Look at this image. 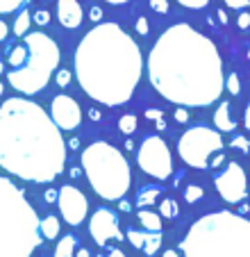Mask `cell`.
<instances>
[{
  "label": "cell",
  "mask_w": 250,
  "mask_h": 257,
  "mask_svg": "<svg viewBox=\"0 0 250 257\" xmlns=\"http://www.w3.org/2000/svg\"><path fill=\"white\" fill-rule=\"evenodd\" d=\"M148 78L164 100L182 107H209L225 89L216 44L189 23L159 34L148 55Z\"/></svg>",
  "instance_id": "cell-1"
},
{
  "label": "cell",
  "mask_w": 250,
  "mask_h": 257,
  "mask_svg": "<svg viewBox=\"0 0 250 257\" xmlns=\"http://www.w3.org/2000/svg\"><path fill=\"white\" fill-rule=\"evenodd\" d=\"M0 166L25 182L48 185L64 173L66 141L53 116L23 96L0 105Z\"/></svg>",
  "instance_id": "cell-2"
},
{
  "label": "cell",
  "mask_w": 250,
  "mask_h": 257,
  "mask_svg": "<svg viewBox=\"0 0 250 257\" xmlns=\"http://www.w3.org/2000/svg\"><path fill=\"white\" fill-rule=\"evenodd\" d=\"M73 73L91 100L118 107L132 100L141 82V48L118 23H98L77 44Z\"/></svg>",
  "instance_id": "cell-3"
},
{
  "label": "cell",
  "mask_w": 250,
  "mask_h": 257,
  "mask_svg": "<svg viewBox=\"0 0 250 257\" xmlns=\"http://www.w3.org/2000/svg\"><path fill=\"white\" fill-rule=\"evenodd\" d=\"M182 257H250V218L230 209L205 214L180 243Z\"/></svg>",
  "instance_id": "cell-4"
},
{
  "label": "cell",
  "mask_w": 250,
  "mask_h": 257,
  "mask_svg": "<svg viewBox=\"0 0 250 257\" xmlns=\"http://www.w3.org/2000/svg\"><path fill=\"white\" fill-rule=\"evenodd\" d=\"M41 241L37 209L14 180L0 175V257H32Z\"/></svg>",
  "instance_id": "cell-5"
},
{
  "label": "cell",
  "mask_w": 250,
  "mask_h": 257,
  "mask_svg": "<svg viewBox=\"0 0 250 257\" xmlns=\"http://www.w3.org/2000/svg\"><path fill=\"white\" fill-rule=\"evenodd\" d=\"M59 46L46 32H28L14 48L10 50V71L7 82L12 89L25 96L41 93L48 87L50 78L59 68Z\"/></svg>",
  "instance_id": "cell-6"
},
{
  "label": "cell",
  "mask_w": 250,
  "mask_h": 257,
  "mask_svg": "<svg viewBox=\"0 0 250 257\" xmlns=\"http://www.w3.org/2000/svg\"><path fill=\"white\" fill-rule=\"evenodd\" d=\"M82 171L87 175L91 189L102 200H120L132 187L130 162L123 157L118 148L107 141L89 144L80 157Z\"/></svg>",
  "instance_id": "cell-7"
},
{
  "label": "cell",
  "mask_w": 250,
  "mask_h": 257,
  "mask_svg": "<svg viewBox=\"0 0 250 257\" xmlns=\"http://www.w3.org/2000/svg\"><path fill=\"white\" fill-rule=\"evenodd\" d=\"M223 141L221 130H214V127L207 125H196L184 130V135L178 139V155L191 169H209V162L216 153L223 151Z\"/></svg>",
  "instance_id": "cell-8"
},
{
  "label": "cell",
  "mask_w": 250,
  "mask_h": 257,
  "mask_svg": "<svg viewBox=\"0 0 250 257\" xmlns=\"http://www.w3.org/2000/svg\"><path fill=\"white\" fill-rule=\"evenodd\" d=\"M137 164L146 175L162 182L173 175V153L159 135H150L141 141L139 153H137Z\"/></svg>",
  "instance_id": "cell-9"
},
{
  "label": "cell",
  "mask_w": 250,
  "mask_h": 257,
  "mask_svg": "<svg viewBox=\"0 0 250 257\" xmlns=\"http://www.w3.org/2000/svg\"><path fill=\"white\" fill-rule=\"evenodd\" d=\"M214 185L225 203L236 205L248 196V180H245V171L239 162H227L225 169L214 175Z\"/></svg>",
  "instance_id": "cell-10"
},
{
  "label": "cell",
  "mask_w": 250,
  "mask_h": 257,
  "mask_svg": "<svg viewBox=\"0 0 250 257\" xmlns=\"http://www.w3.org/2000/svg\"><path fill=\"white\" fill-rule=\"evenodd\" d=\"M57 207H59V214H62L64 221H66L68 225H73V228H77V225L87 218L89 200H87V196L77 189V187L64 185L62 189H59Z\"/></svg>",
  "instance_id": "cell-11"
},
{
  "label": "cell",
  "mask_w": 250,
  "mask_h": 257,
  "mask_svg": "<svg viewBox=\"0 0 250 257\" xmlns=\"http://www.w3.org/2000/svg\"><path fill=\"white\" fill-rule=\"evenodd\" d=\"M89 234L98 246H105L109 241H123V232L118 228V216L109 207H98L89 221Z\"/></svg>",
  "instance_id": "cell-12"
},
{
  "label": "cell",
  "mask_w": 250,
  "mask_h": 257,
  "mask_svg": "<svg viewBox=\"0 0 250 257\" xmlns=\"http://www.w3.org/2000/svg\"><path fill=\"white\" fill-rule=\"evenodd\" d=\"M50 116H53L55 125L59 130L71 132V130H77L82 123V107L77 105L75 98L66 96V93H59L50 102Z\"/></svg>",
  "instance_id": "cell-13"
},
{
  "label": "cell",
  "mask_w": 250,
  "mask_h": 257,
  "mask_svg": "<svg viewBox=\"0 0 250 257\" xmlns=\"http://www.w3.org/2000/svg\"><path fill=\"white\" fill-rule=\"evenodd\" d=\"M125 237H128V241L132 243L135 248H139L141 252H146L148 257H153L155 252L159 250V246H162V232H150V230H135V228H128V232H125Z\"/></svg>",
  "instance_id": "cell-14"
},
{
  "label": "cell",
  "mask_w": 250,
  "mask_h": 257,
  "mask_svg": "<svg viewBox=\"0 0 250 257\" xmlns=\"http://www.w3.org/2000/svg\"><path fill=\"white\" fill-rule=\"evenodd\" d=\"M57 19H59V23L68 30L80 28L82 19H84L82 5L77 0H57Z\"/></svg>",
  "instance_id": "cell-15"
},
{
  "label": "cell",
  "mask_w": 250,
  "mask_h": 257,
  "mask_svg": "<svg viewBox=\"0 0 250 257\" xmlns=\"http://www.w3.org/2000/svg\"><path fill=\"white\" fill-rule=\"evenodd\" d=\"M214 125H216V130H221V132H234L236 130V121L230 112V102L227 100H223L221 105H218V109L214 112Z\"/></svg>",
  "instance_id": "cell-16"
},
{
  "label": "cell",
  "mask_w": 250,
  "mask_h": 257,
  "mask_svg": "<svg viewBox=\"0 0 250 257\" xmlns=\"http://www.w3.org/2000/svg\"><path fill=\"white\" fill-rule=\"evenodd\" d=\"M162 191V185H141V189L137 191V205L139 207H150L159 200Z\"/></svg>",
  "instance_id": "cell-17"
},
{
  "label": "cell",
  "mask_w": 250,
  "mask_h": 257,
  "mask_svg": "<svg viewBox=\"0 0 250 257\" xmlns=\"http://www.w3.org/2000/svg\"><path fill=\"white\" fill-rule=\"evenodd\" d=\"M139 221H141V228L144 230H150V232H162V214H155L150 212L148 207L141 209L139 207Z\"/></svg>",
  "instance_id": "cell-18"
},
{
  "label": "cell",
  "mask_w": 250,
  "mask_h": 257,
  "mask_svg": "<svg viewBox=\"0 0 250 257\" xmlns=\"http://www.w3.org/2000/svg\"><path fill=\"white\" fill-rule=\"evenodd\" d=\"M77 252V237L75 234H66L59 239L57 248H55V257H75Z\"/></svg>",
  "instance_id": "cell-19"
},
{
  "label": "cell",
  "mask_w": 250,
  "mask_h": 257,
  "mask_svg": "<svg viewBox=\"0 0 250 257\" xmlns=\"http://www.w3.org/2000/svg\"><path fill=\"white\" fill-rule=\"evenodd\" d=\"M41 234H44V239H57L59 237V218L53 216V214L41 218Z\"/></svg>",
  "instance_id": "cell-20"
},
{
  "label": "cell",
  "mask_w": 250,
  "mask_h": 257,
  "mask_svg": "<svg viewBox=\"0 0 250 257\" xmlns=\"http://www.w3.org/2000/svg\"><path fill=\"white\" fill-rule=\"evenodd\" d=\"M159 214H162V218H166V221H173V218H178V216H180L178 200L164 198L162 203H159Z\"/></svg>",
  "instance_id": "cell-21"
},
{
  "label": "cell",
  "mask_w": 250,
  "mask_h": 257,
  "mask_svg": "<svg viewBox=\"0 0 250 257\" xmlns=\"http://www.w3.org/2000/svg\"><path fill=\"white\" fill-rule=\"evenodd\" d=\"M30 25H32V16H30L28 10H21V14L16 16L14 21V34L16 37H25L30 30Z\"/></svg>",
  "instance_id": "cell-22"
},
{
  "label": "cell",
  "mask_w": 250,
  "mask_h": 257,
  "mask_svg": "<svg viewBox=\"0 0 250 257\" xmlns=\"http://www.w3.org/2000/svg\"><path fill=\"white\" fill-rule=\"evenodd\" d=\"M137 116L135 114H125V116H120V121H118V130L123 132V135H135V130H137Z\"/></svg>",
  "instance_id": "cell-23"
},
{
  "label": "cell",
  "mask_w": 250,
  "mask_h": 257,
  "mask_svg": "<svg viewBox=\"0 0 250 257\" xmlns=\"http://www.w3.org/2000/svg\"><path fill=\"white\" fill-rule=\"evenodd\" d=\"M202 196H205V191H202L200 185H187V189H184V200H187L189 205L200 203Z\"/></svg>",
  "instance_id": "cell-24"
},
{
  "label": "cell",
  "mask_w": 250,
  "mask_h": 257,
  "mask_svg": "<svg viewBox=\"0 0 250 257\" xmlns=\"http://www.w3.org/2000/svg\"><path fill=\"white\" fill-rule=\"evenodd\" d=\"M25 0H0V14H12L16 10H23Z\"/></svg>",
  "instance_id": "cell-25"
},
{
  "label": "cell",
  "mask_w": 250,
  "mask_h": 257,
  "mask_svg": "<svg viewBox=\"0 0 250 257\" xmlns=\"http://www.w3.org/2000/svg\"><path fill=\"white\" fill-rule=\"evenodd\" d=\"M230 148H234V151H241V153H250V141L245 139L243 135H234L230 141Z\"/></svg>",
  "instance_id": "cell-26"
},
{
  "label": "cell",
  "mask_w": 250,
  "mask_h": 257,
  "mask_svg": "<svg viewBox=\"0 0 250 257\" xmlns=\"http://www.w3.org/2000/svg\"><path fill=\"white\" fill-rule=\"evenodd\" d=\"M225 87H227V91H230L232 96H239L241 93V82H239V75H236V73H230V75H227Z\"/></svg>",
  "instance_id": "cell-27"
},
{
  "label": "cell",
  "mask_w": 250,
  "mask_h": 257,
  "mask_svg": "<svg viewBox=\"0 0 250 257\" xmlns=\"http://www.w3.org/2000/svg\"><path fill=\"white\" fill-rule=\"evenodd\" d=\"M178 3L187 10H205L209 5V0H178Z\"/></svg>",
  "instance_id": "cell-28"
},
{
  "label": "cell",
  "mask_w": 250,
  "mask_h": 257,
  "mask_svg": "<svg viewBox=\"0 0 250 257\" xmlns=\"http://www.w3.org/2000/svg\"><path fill=\"white\" fill-rule=\"evenodd\" d=\"M55 82H57L59 87H68V84H71V73H68L66 68H57V73H55Z\"/></svg>",
  "instance_id": "cell-29"
},
{
  "label": "cell",
  "mask_w": 250,
  "mask_h": 257,
  "mask_svg": "<svg viewBox=\"0 0 250 257\" xmlns=\"http://www.w3.org/2000/svg\"><path fill=\"white\" fill-rule=\"evenodd\" d=\"M148 5H150V10L157 12V14H166V12H169V0H150Z\"/></svg>",
  "instance_id": "cell-30"
},
{
  "label": "cell",
  "mask_w": 250,
  "mask_h": 257,
  "mask_svg": "<svg viewBox=\"0 0 250 257\" xmlns=\"http://www.w3.org/2000/svg\"><path fill=\"white\" fill-rule=\"evenodd\" d=\"M32 21H34L37 25H48V23H50V14H48L46 10H39L37 14L32 16Z\"/></svg>",
  "instance_id": "cell-31"
},
{
  "label": "cell",
  "mask_w": 250,
  "mask_h": 257,
  "mask_svg": "<svg viewBox=\"0 0 250 257\" xmlns=\"http://www.w3.org/2000/svg\"><path fill=\"white\" fill-rule=\"evenodd\" d=\"M230 10H245L250 5V0H223Z\"/></svg>",
  "instance_id": "cell-32"
},
{
  "label": "cell",
  "mask_w": 250,
  "mask_h": 257,
  "mask_svg": "<svg viewBox=\"0 0 250 257\" xmlns=\"http://www.w3.org/2000/svg\"><path fill=\"white\" fill-rule=\"evenodd\" d=\"M137 32H139L141 37H146V34L150 32V28H148V19H144V16H141V19H137Z\"/></svg>",
  "instance_id": "cell-33"
},
{
  "label": "cell",
  "mask_w": 250,
  "mask_h": 257,
  "mask_svg": "<svg viewBox=\"0 0 250 257\" xmlns=\"http://www.w3.org/2000/svg\"><path fill=\"white\" fill-rule=\"evenodd\" d=\"M236 25H239L241 30H248L250 28V14H248V12H241L239 19H236Z\"/></svg>",
  "instance_id": "cell-34"
},
{
  "label": "cell",
  "mask_w": 250,
  "mask_h": 257,
  "mask_svg": "<svg viewBox=\"0 0 250 257\" xmlns=\"http://www.w3.org/2000/svg\"><path fill=\"white\" fill-rule=\"evenodd\" d=\"M175 121H178V123H187V121H189V112L184 109L182 105H180L178 109H175Z\"/></svg>",
  "instance_id": "cell-35"
},
{
  "label": "cell",
  "mask_w": 250,
  "mask_h": 257,
  "mask_svg": "<svg viewBox=\"0 0 250 257\" xmlns=\"http://www.w3.org/2000/svg\"><path fill=\"white\" fill-rule=\"evenodd\" d=\"M98 257H128L123 250H118V248H109V250H105V252H100Z\"/></svg>",
  "instance_id": "cell-36"
},
{
  "label": "cell",
  "mask_w": 250,
  "mask_h": 257,
  "mask_svg": "<svg viewBox=\"0 0 250 257\" xmlns=\"http://www.w3.org/2000/svg\"><path fill=\"white\" fill-rule=\"evenodd\" d=\"M146 116L153 118V121H157V118H162V116H164V112H162V109H157V107H150L148 112H146Z\"/></svg>",
  "instance_id": "cell-37"
},
{
  "label": "cell",
  "mask_w": 250,
  "mask_h": 257,
  "mask_svg": "<svg viewBox=\"0 0 250 257\" xmlns=\"http://www.w3.org/2000/svg\"><path fill=\"white\" fill-rule=\"evenodd\" d=\"M7 37H10V28H7L5 21H0V44H3Z\"/></svg>",
  "instance_id": "cell-38"
},
{
  "label": "cell",
  "mask_w": 250,
  "mask_h": 257,
  "mask_svg": "<svg viewBox=\"0 0 250 257\" xmlns=\"http://www.w3.org/2000/svg\"><path fill=\"white\" fill-rule=\"evenodd\" d=\"M243 127L250 132V100L245 102V112H243Z\"/></svg>",
  "instance_id": "cell-39"
},
{
  "label": "cell",
  "mask_w": 250,
  "mask_h": 257,
  "mask_svg": "<svg viewBox=\"0 0 250 257\" xmlns=\"http://www.w3.org/2000/svg\"><path fill=\"white\" fill-rule=\"evenodd\" d=\"M44 198L48 200V203H57V198H59V191H55V189H48L44 194Z\"/></svg>",
  "instance_id": "cell-40"
},
{
  "label": "cell",
  "mask_w": 250,
  "mask_h": 257,
  "mask_svg": "<svg viewBox=\"0 0 250 257\" xmlns=\"http://www.w3.org/2000/svg\"><path fill=\"white\" fill-rule=\"evenodd\" d=\"M89 16H91V21H100L102 19V10H100V7H91Z\"/></svg>",
  "instance_id": "cell-41"
},
{
  "label": "cell",
  "mask_w": 250,
  "mask_h": 257,
  "mask_svg": "<svg viewBox=\"0 0 250 257\" xmlns=\"http://www.w3.org/2000/svg\"><path fill=\"white\" fill-rule=\"evenodd\" d=\"M87 112H89V118H91V121H100V109L91 107V109H87Z\"/></svg>",
  "instance_id": "cell-42"
},
{
  "label": "cell",
  "mask_w": 250,
  "mask_h": 257,
  "mask_svg": "<svg viewBox=\"0 0 250 257\" xmlns=\"http://www.w3.org/2000/svg\"><path fill=\"white\" fill-rule=\"evenodd\" d=\"M118 209H120V212H130V203H128V200H123V198H120V203H118Z\"/></svg>",
  "instance_id": "cell-43"
},
{
  "label": "cell",
  "mask_w": 250,
  "mask_h": 257,
  "mask_svg": "<svg viewBox=\"0 0 250 257\" xmlns=\"http://www.w3.org/2000/svg\"><path fill=\"white\" fill-rule=\"evenodd\" d=\"M75 257H91V252H89V250H87V248H77Z\"/></svg>",
  "instance_id": "cell-44"
},
{
  "label": "cell",
  "mask_w": 250,
  "mask_h": 257,
  "mask_svg": "<svg viewBox=\"0 0 250 257\" xmlns=\"http://www.w3.org/2000/svg\"><path fill=\"white\" fill-rule=\"evenodd\" d=\"M162 257H182V252H178V250H164Z\"/></svg>",
  "instance_id": "cell-45"
},
{
  "label": "cell",
  "mask_w": 250,
  "mask_h": 257,
  "mask_svg": "<svg viewBox=\"0 0 250 257\" xmlns=\"http://www.w3.org/2000/svg\"><path fill=\"white\" fill-rule=\"evenodd\" d=\"M155 123H157V130H166V121H164V116H162V118H157Z\"/></svg>",
  "instance_id": "cell-46"
},
{
  "label": "cell",
  "mask_w": 250,
  "mask_h": 257,
  "mask_svg": "<svg viewBox=\"0 0 250 257\" xmlns=\"http://www.w3.org/2000/svg\"><path fill=\"white\" fill-rule=\"evenodd\" d=\"M109 5H125V3H130V0H105Z\"/></svg>",
  "instance_id": "cell-47"
},
{
  "label": "cell",
  "mask_w": 250,
  "mask_h": 257,
  "mask_svg": "<svg viewBox=\"0 0 250 257\" xmlns=\"http://www.w3.org/2000/svg\"><path fill=\"white\" fill-rule=\"evenodd\" d=\"M125 151H135V141H132V139L125 141Z\"/></svg>",
  "instance_id": "cell-48"
},
{
  "label": "cell",
  "mask_w": 250,
  "mask_h": 257,
  "mask_svg": "<svg viewBox=\"0 0 250 257\" xmlns=\"http://www.w3.org/2000/svg\"><path fill=\"white\" fill-rule=\"evenodd\" d=\"M218 19H221V23H223V25H225V23H227V14H225V12H223V10H221V12H218Z\"/></svg>",
  "instance_id": "cell-49"
},
{
  "label": "cell",
  "mask_w": 250,
  "mask_h": 257,
  "mask_svg": "<svg viewBox=\"0 0 250 257\" xmlns=\"http://www.w3.org/2000/svg\"><path fill=\"white\" fill-rule=\"evenodd\" d=\"M0 75H5V62L0 59Z\"/></svg>",
  "instance_id": "cell-50"
},
{
  "label": "cell",
  "mask_w": 250,
  "mask_h": 257,
  "mask_svg": "<svg viewBox=\"0 0 250 257\" xmlns=\"http://www.w3.org/2000/svg\"><path fill=\"white\" fill-rule=\"evenodd\" d=\"M3 89H5V87H3V82H0V93H3Z\"/></svg>",
  "instance_id": "cell-51"
}]
</instances>
